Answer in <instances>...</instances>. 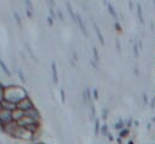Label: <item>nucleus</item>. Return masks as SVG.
Returning a JSON list of instances; mask_svg holds the SVG:
<instances>
[{
	"label": "nucleus",
	"instance_id": "obj_4",
	"mask_svg": "<svg viewBox=\"0 0 155 144\" xmlns=\"http://www.w3.org/2000/svg\"><path fill=\"white\" fill-rule=\"evenodd\" d=\"M31 108H34V105H33L30 98H28V97L24 98V99H22L19 103H17V109H21V110H23V111L29 110V109H31Z\"/></svg>",
	"mask_w": 155,
	"mask_h": 144
},
{
	"label": "nucleus",
	"instance_id": "obj_6",
	"mask_svg": "<svg viewBox=\"0 0 155 144\" xmlns=\"http://www.w3.org/2000/svg\"><path fill=\"white\" fill-rule=\"evenodd\" d=\"M25 115H24V111L23 110H21V109H15V110H12V120L13 121H19L21 119H23Z\"/></svg>",
	"mask_w": 155,
	"mask_h": 144
},
{
	"label": "nucleus",
	"instance_id": "obj_2",
	"mask_svg": "<svg viewBox=\"0 0 155 144\" xmlns=\"http://www.w3.org/2000/svg\"><path fill=\"white\" fill-rule=\"evenodd\" d=\"M33 136H34V133H31L30 131H28L25 127H21V126H17V128L15 129V132H13V134H12V137H15V138L25 139V140L31 139Z\"/></svg>",
	"mask_w": 155,
	"mask_h": 144
},
{
	"label": "nucleus",
	"instance_id": "obj_8",
	"mask_svg": "<svg viewBox=\"0 0 155 144\" xmlns=\"http://www.w3.org/2000/svg\"><path fill=\"white\" fill-rule=\"evenodd\" d=\"M4 109V106H2V103H0V111Z\"/></svg>",
	"mask_w": 155,
	"mask_h": 144
},
{
	"label": "nucleus",
	"instance_id": "obj_5",
	"mask_svg": "<svg viewBox=\"0 0 155 144\" xmlns=\"http://www.w3.org/2000/svg\"><path fill=\"white\" fill-rule=\"evenodd\" d=\"M24 115H25L27 117H31L33 120L40 121V114H39V111H38L35 108H31V109H29V110H25V111H24Z\"/></svg>",
	"mask_w": 155,
	"mask_h": 144
},
{
	"label": "nucleus",
	"instance_id": "obj_7",
	"mask_svg": "<svg viewBox=\"0 0 155 144\" xmlns=\"http://www.w3.org/2000/svg\"><path fill=\"white\" fill-rule=\"evenodd\" d=\"M5 100V90L0 86V103H2Z\"/></svg>",
	"mask_w": 155,
	"mask_h": 144
},
{
	"label": "nucleus",
	"instance_id": "obj_1",
	"mask_svg": "<svg viewBox=\"0 0 155 144\" xmlns=\"http://www.w3.org/2000/svg\"><path fill=\"white\" fill-rule=\"evenodd\" d=\"M24 98H27V92L22 87L12 86V87L5 88V100L6 102H10V103H13L17 105V103H19Z\"/></svg>",
	"mask_w": 155,
	"mask_h": 144
},
{
	"label": "nucleus",
	"instance_id": "obj_9",
	"mask_svg": "<svg viewBox=\"0 0 155 144\" xmlns=\"http://www.w3.org/2000/svg\"><path fill=\"white\" fill-rule=\"evenodd\" d=\"M154 144H155V143H154Z\"/></svg>",
	"mask_w": 155,
	"mask_h": 144
},
{
	"label": "nucleus",
	"instance_id": "obj_3",
	"mask_svg": "<svg viewBox=\"0 0 155 144\" xmlns=\"http://www.w3.org/2000/svg\"><path fill=\"white\" fill-rule=\"evenodd\" d=\"M12 121H13L12 120V111L7 110V109H2L0 111V123L2 126H5V125H7V123H10Z\"/></svg>",
	"mask_w": 155,
	"mask_h": 144
}]
</instances>
